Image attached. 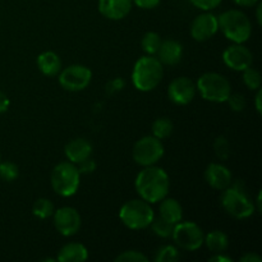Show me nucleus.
Returning a JSON list of instances; mask_svg holds the SVG:
<instances>
[{"label": "nucleus", "mask_w": 262, "mask_h": 262, "mask_svg": "<svg viewBox=\"0 0 262 262\" xmlns=\"http://www.w3.org/2000/svg\"><path fill=\"white\" fill-rule=\"evenodd\" d=\"M161 38L160 35L156 32H147L141 40V46L147 55H155L160 48Z\"/></svg>", "instance_id": "393cba45"}, {"label": "nucleus", "mask_w": 262, "mask_h": 262, "mask_svg": "<svg viewBox=\"0 0 262 262\" xmlns=\"http://www.w3.org/2000/svg\"><path fill=\"white\" fill-rule=\"evenodd\" d=\"M174 125L169 118H158L152 123V136L159 140H165L173 133Z\"/></svg>", "instance_id": "5701e85b"}, {"label": "nucleus", "mask_w": 262, "mask_h": 262, "mask_svg": "<svg viewBox=\"0 0 262 262\" xmlns=\"http://www.w3.org/2000/svg\"><path fill=\"white\" fill-rule=\"evenodd\" d=\"M241 262H262V258L257 253L255 252H247L239 258Z\"/></svg>", "instance_id": "e433bc0d"}, {"label": "nucleus", "mask_w": 262, "mask_h": 262, "mask_svg": "<svg viewBox=\"0 0 262 262\" xmlns=\"http://www.w3.org/2000/svg\"><path fill=\"white\" fill-rule=\"evenodd\" d=\"M54 227L64 237H72L81 229L82 219L74 207L64 206L55 210L53 214Z\"/></svg>", "instance_id": "9b49d317"}, {"label": "nucleus", "mask_w": 262, "mask_h": 262, "mask_svg": "<svg viewBox=\"0 0 262 262\" xmlns=\"http://www.w3.org/2000/svg\"><path fill=\"white\" fill-rule=\"evenodd\" d=\"M160 2L161 0H132V3L141 9H154L160 4Z\"/></svg>", "instance_id": "c9c22d12"}, {"label": "nucleus", "mask_w": 262, "mask_h": 262, "mask_svg": "<svg viewBox=\"0 0 262 262\" xmlns=\"http://www.w3.org/2000/svg\"><path fill=\"white\" fill-rule=\"evenodd\" d=\"M54 211H55L54 204L48 199H38L33 204L32 207V214L41 220L49 219V217L53 216Z\"/></svg>", "instance_id": "b1692460"}, {"label": "nucleus", "mask_w": 262, "mask_h": 262, "mask_svg": "<svg viewBox=\"0 0 262 262\" xmlns=\"http://www.w3.org/2000/svg\"><path fill=\"white\" fill-rule=\"evenodd\" d=\"M204 243L211 252L223 253L227 251L229 246V239H228V235L222 230H212L205 235Z\"/></svg>", "instance_id": "4be33fe9"}, {"label": "nucleus", "mask_w": 262, "mask_h": 262, "mask_svg": "<svg viewBox=\"0 0 262 262\" xmlns=\"http://www.w3.org/2000/svg\"><path fill=\"white\" fill-rule=\"evenodd\" d=\"M217 22L223 35L234 43H245L251 37L252 25L242 10H227L217 17Z\"/></svg>", "instance_id": "20e7f679"}, {"label": "nucleus", "mask_w": 262, "mask_h": 262, "mask_svg": "<svg viewBox=\"0 0 262 262\" xmlns=\"http://www.w3.org/2000/svg\"><path fill=\"white\" fill-rule=\"evenodd\" d=\"M155 214L151 204L142 199L124 202L119 210V219L128 229L141 230L150 227Z\"/></svg>", "instance_id": "39448f33"}, {"label": "nucleus", "mask_w": 262, "mask_h": 262, "mask_svg": "<svg viewBox=\"0 0 262 262\" xmlns=\"http://www.w3.org/2000/svg\"><path fill=\"white\" fill-rule=\"evenodd\" d=\"M262 207H261V192H258L257 194V211L261 212Z\"/></svg>", "instance_id": "37998d69"}, {"label": "nucleus", "mask_w": 262, "mask_h": 262, "mask_svg": "<svg viewBox=\"0 0 262 262\" xmlns=\"http://www.w3.org/2000/svg\"><path fill=\"white\" fill-rule=\"evenodd\" d=\"M77 169H78L79 174H90L96 169V161L94 160L92 158H87L84 159L83 161L77 164Z\"/></svg>", "instance_id": "72a5a7b5"}, {"label": "nucleus", "mask_w": 262, "mask_h": 262, "mask_svg": "<svg viewBox=\"0 0 262 262\" xmlns=\"http://www.w3.org/2000/svg\"><path fill=\"white\" fill-rule=\"evenodd\" d=\"M214 151L220 160H228L230 156L229 141H228L224 136L217 137L214 142Z\"/></svg>", "instance_id": "c756f323"}, {"label": "nucleus", "mask_w": 262, "mask_h": 262, "mask_svg": "<svg viewBox=\"0 0 262 262\" xmlns=\"http://www.w3.org/2000/svg\"><path fill=\"white\" fill-rule=\"evenodd\" d=\"M125 82L123 78H114L106 84V91L109 94H115V92H119L124 89Z\"/></svg>", "instance_id": "f704fd0d"}, {"label": "nucleus", "mask_w": 262, "mask_h": 262, "mask_svg": "<svg viewBox=\"0 0 262 262\" xmlns=\"http://www.w3.org/2000/svg\"><path fill=\"white\" fill-rule=\"evenodd\" d=\"M132 155L136 164L143 168L155 165L164 156V145L154 136H145L135 143Z\"/></svg>", "instance_id": "6e6552de"}, {"label": "nucleus", "mask_w": 262, "mask_h": 262, "mask_svg": "<svg viewBox=\"0 0 262 262\" xmlns=\"http://www.w3.org/2000/svg\"><path fill=\"white\" fill-rule=\"evenodd\" d=\"M220 204L224 211L235 219H247L256 211L255 204L248 197L245 184L241 181L232 182L228 188L223 189Z\"/></svg>", "instance_id": "f03ea898"}, {"label": "nucleus", "mask_w": 262, "mask_h": 262, "mask_svg": "<svg viewBox=\"0 0 262 262\" xmlns=\"http://www.w3.org/2000/svg\"><path fill=\"white\" fill-rule=\"evenodd\" d=\"M261 97H262V91L260 89L257 90V94H256V97H255V102H256V110H257L258 114H261Z\"/></svg>", "instance_id": "a19ab883"}, {"label": "nucleus", "mask_w": 262, "mask_h": 262, "mask_svg": "<svg viewBox=\"0 0 262 262\" xmlns=\"http://www.w3.org/2000/svg\"><path fill=\"white\" fill-rule=\"evenodd\" d=\"M68 161L73 164H78L83 161L84 159L91 158L92 155V145L84 138H74L71 142H68L64 148Z\"/></svg>", "instance_id": "a211bd4d"}, {"label": "nucleus", "mask_w": 262, "mask_h": 262, "mask_svg": "<svg viewBox=\"0 0 262 262\" xmlns=\"http://www.w3.org/2000/svg\"><path fill=\"white\" fill-rule=\"evenodd\" d=\"M210 262H233V260L230 257L222 255V253H215V256L210 257Z\"/></svg>", "instance_id": "ea45409f"}, {"label": "nucleus", "mask_w": 262, "mask_h": 262, "mask_svg": "<svg viewBox=\"0 0 262 262\" xmlns=\"http://www.w3.org/2000/svg\"><path fill=\"white\" fill-rule=\"evenodd\" d=\"M227 102L233 112H243L246 107V99L241 94H230Z\"/></svg>", "instance_id": "2f4dec72"}, {"label": "nucleus", "mask_w": 262, "mask_h": 262, "mask_svg": "<svg viewBox=\"0 0 262 262\" xmlns=\"http://www.w3.org/2000/svg\"><path fill=\"white\" fill-rule=\"evenodd\" d=\"M217 31H219L217 17L209 10L197 15L191 25V36L199 42L210 40L216 35Z\"/></svg>", "instance_id": "4468645a"}, {"label": "nucleus", "mask_w": 262, "mask_h": 262, "mask_svg": "<svg viewBox=\"0 0 262 262\" xmlns=\"http://www.w3.org/2000/svg\"><path fill=\"white\" fill-rule=\"evenodd\" d=\"M89 258V251L82 243H67L60 248L56 261L59 262H82Z\"/></svg>", "instance_id": "6ab92c4d"}, {"label": "nucleus", "mask_w": 262, "mask_h": 262, "mask_svg": "<svg viewBox=\"0 0 262 262\" xmlns=\"http://www.w3.org/2000/svg\"><path fill=\"white\" fill-rule=\"evenodd\" d=\"M189 2L199 9L207 12V10H212L219 7L223 0H189Z\"/></svg>", "instance_id": "473e14b6"}, {"label": "nucleus", "mask_w": 262, "mask_h": 262, "mask_svg": "<svg viewBox=\"0 0 262 262\" xmlns=\"http://www.w3.org/2000/svg\"><path fill=\"white\" fill-rule=\"evenodd\" d=\"M91 79V69L82 64H73L59 72V83L67 91H82L87 89Z\"/></svg>", "instance_id": "9d476101"}, {"label": "nucleus", "mask_w": 262, "mask_h": 262, "mask_svg": "<svg viewBox=\"0 0 262 262\" xmlns=\"http://www.w3.org/2000/svg\"><path fill=\"white\" fill-rule=\"evenodd\" d=\"M233 2H234L237 5H239V7L250 8V7H253V5L257 4L260 0H233Z\"/></svg>", "instance_id": "58836bf2"}, {"label": "nucleus", "mask_w": 262, "mask_h": 262, "mask_svg": "<svg viewBox=\"0 0 262 262\" xmlns=\"http://www.w3.org/2000/svg\"><path fill=\"white\" fill-rule=\"evenodd\" d=\"M132 4V0H99V12L107 19L120 20L129 14Z\"/></svg>", "instance_id": "dca6fc26"}, {"label": "nucleus", "mask_w": 262, "mask_h": 262, "mask_svg": "<svg viewBox=\"0 0 262 262\" xmlns=\"http://www.w3.org/2000/svg\"><path fill=\"white\" fill-rule=\"evenodd\" d=\"M37 67L43 76H58L59 72L61 71V60L58 54L54 51H45L38 55Z\"/></svg>", "instance_id": "412c9836"}, {"label": "nucleus", "mask_w": 262, "mask_h": 262, "mask_svg": "<svg viewBox=\"0 0 262 262\" xmlns=\"http://www.w3.org/2000/svg\"><path fill=\"white\" fill-rule=\"evenodd\" d=\"M178 260H179L178 248L170 245H166V246H163V247H160L155 255L156 262H176Z\"/></svg>", "instance_id": "bb28decb"}, {"label": "nucleus", "mask_w": 262, "mask_h": 262, "mask_svg": "<svg viewBox=\"0 0 262 262\" xmlns=\"http://www.w3.org/2000/svg\"><path fill=\"white\" fill-rule=\"evenodd\" d=\"M196 89L202 99L211 102H227L232 94V86L223 74L207 72L197 79Z\"/></svg>", "instance_id": "0eeeda50"}, {"label": "nucleus", "mask_w": 262, "mask_h": 262, "mask_svg": "<svg viewBox=\"0 0 262 262\" xmlns=\"http://www.w3.org/2000/svg\"><path fill=\"white\" fill-rule=\"evenodd\" d=\"M159 212H160V217L174 225L183 219V207L176 199H170V197L161 200Z\"/></svg>", "instance_id": "aec40b11"}, {"label": "nucleus", "mask_w": 262, "mask_h": 262, "mask_svg": "<svg viewBox=\"0 0 262 262\" xmlns=\"http://www.w3.org/2000/svg\"><path fill=\"white\" fill-rule=\"evenodd\" d=\"M19 176L18 166L12 161H0V178L5 182H13Z\"/></svg>", "instance_id": "c85d7f7f"}, {"label": "nucleus", "mask_w": 262, "mask_h": 262, "mask_svg": "<svg viewBox=\"0 0 262 262\" xmlns=\"http://www.w3.org/2000/svg\"><path fill=\"white\" fill-rule=\"evenodd\" d=\"M196 83L188 77H177L168 87V96L177 105H188L196 96Z\"/></svg>", "instance_id": "ddd939ff"}, {"label": "nucleus", "mask_w": 262, "mask_h": 262, "mask_svg": "<svg viewBox=\"0 0 262 262\" xmlns=\"http://www.w3.org/2000/svg\"><path fill=\"white\" fill-rule=\"evenodd\" d=\"M223 61L228 68L237 72H243L248 67H252L253 55L243 43H233L228 46L223 53Z\"/></svg>", "instance_id": "f8f14e48"}, {"label": "nucleus", "mask_w": 262, "mask_h": 262, "mask_svg": "<svg viewBox=\"0 0 262 262\" xmlns=\"http://www.w3.org/2000/svg\"><path fill=\"white\" fill-rule=\"evenodd\" d=\"M9 99H8V96L5 94H3L2 91H0V114L4 112H7L8 107H9Z\"/></svg>", "instance_id": "4c0bfd02"}, {"label": "nucleus", "mask_w": 262, "mask_h": 262, "mask_svg": "<svg viewBox=\"0 0 262 262\" xmlns=\"http://www.w3.org/2000/svg\"><path fill=\"white\" fill-rule=\"evenodd\" d=\"M0 160H2V156H0Z\"/></svg>", "instance_id": "c03bdc74"}, {"label": "nucleus", "mask_w": 262, "mask_h": 262, "mask_svg": "<svg viewBox=\"0 0 262 262\" xmlns=\"http://www.w3.org/2000/svg\"><path fill=\"white\" fill-rule=\"evenodd\" d=\"M115 261L117 262H146L148 261V258L143 255L142 252L140 251H135V250H129V251H124L120 255H118L115 257Z\"/></svg>", "instance_id": "7c9ffc66"}, {"label": "nucleus", "mask_w": 262, "mask_h": 262, "mask_svg": "<svg viewBox=\"0 0 262 262\" xmlns=\"http://www.w3.org/2000/svg\"><path fill=\"white\" fill-rule=\"evenodd\" d=\"M171 238L178 247L186 251H196L204 245V230L194 222H179L174 225Z\"/></svg>", "instance_id": "1a4fd4ad"}, {"label": "nucleus", "mask_w": 262, "mask_h": 262, "mask_svg": "<svg viewBox=\"0 0 262 262\" xmlns=\"http://www.w3.org/2000/svg\"><path fill=\"white\" fill-rule=\"evenodd\" d=\"M243 82L250 90H258L261 87V74L252 67L243 71Z\"/></svg>", "instance_id": "cd10ccee"}, {"label": "nucleus", "mask_w": 262, "mask_h": 262, "mask_svg": "<svg viewBox=\"0 0 262 262\" xmlns=\"http://www.w3.org/2000/svg\"><path fill=\"white\" fill-rule=\"evenodd\" d=\"M261 10H262V4H258L257 5V10H256V18H257V23H258V25H261V23H262Z\"/></svg>", "instance_id": "79ce46f5"}, {"label": "nucleus", "mask_w": 262, "mask_h": 262, "mask_svg": "<svg viewBox=\"0 0 262 262\" xmlns=\"http://www.w3.org/2000/svg\"><path fill=\"white\" fill-rule=\"evenodd\" d=\"M135 187L141 199L148 204H158L168 196L170 181L164 169L154 165L145 166L136 177Z\"/></svg>", "instance_id": "f257e3e1"}, {"label": "nucleus", "mask_w": 262, "mask_h": 262, "mask_svg": "<svg viewBox=\"0 0 262 262\" xmlns=\"http://www.w3.org/2000/svg\"><path fill=\"white\" fill-rule=\"evenodd\" d=\"M158 59L165 66H177L183 56V46L176 40L161 41L158 50Z\"/></svg>", "instance_id": "f3484780"}, {"label": "nucleus", "mask_w": 262, "mask_h": 262, "mask_svg": "<svg viewBox=\"0 0 262 262\" xmlns=\"http://www.w3.org/2000/svg\"><path fill=\"white\" fill-rule=\"evenodd\" d=\"M151 229H152L154 234L158 235L160 238H170L171 234H173V229H174V224L171 223L166 222L164 220L163 217L159 216L158 219L154 217L152 223L150 224Z\"/></svg>", "instance_id": "a878e982"}, {"label": "nucleus", "mask_w": 262, "mask_h": 262, "mask_svg": "<svg viewBox=\"0 0 262 262\" xmlns=\"http://www.w3.org/2000/svg\"><path fill=\"white\" fill-rule=\"evenodd\" d=\"M164 76L163 64L154 55H146L136 61L132 71V83L138 91L148 92L160 84Z\"/></svg>", "instance_id": "7ed1b4c3"}, {"label": "nucleus", "mask_w": 262, "mask_h": 262, "mask_svg": "<svg viewBox=\"0 0 262 262\" xmlns=\"http://www.w3.org/2000/svg\"><path fill=\"white\" fill-rule=\"evenodd\" d=\"M81 174L76 164L63 161L54 166L51 171V187L61 197H71L78 191Z\"/></svg>", "instance_id": "423d86ee"}, {"label": "nucleus", "mask_w": 262, "mask_h": 262, "mask_svg": "<svg viewBox=\"0 0 262 262\" xmlns=\"http://www.w3.org/2000/svg\"><path fill=\"white\" fill-rule=\"evenodd\" d=\"M205 179L211 188L223 191L232 184V173L225 165L219 163H211L205 170Z\"/></svg>", "instance_id": "2eb2a0df"}]
</instances>
